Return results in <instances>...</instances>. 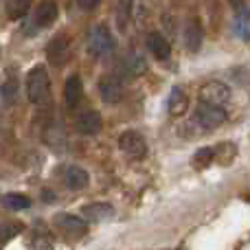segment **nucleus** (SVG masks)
Here are the masks:
<instances>
[{"mask_svg": "<svg viewBox=\"0 0 250 250\" xmlns=\"http://www.w3.org/2000/svg\"><path fill=\"white\" fill-rule=\"evenodd\" d=\"M62 180H64V185L68 187V189L79 191V189H83V187H88V182H90V176H88V171L83 167L68 165V167L62 169Z\"/></svg>", "mask_w": 250, "mask_h": 250, "instance_id": "nucleus-11", "label": "nucleus"}, {"mask_svg": "<svg viewBox=\"0 0 250 250\" xmlns=\"http://www.w3.org/2000/svg\"><path fill=\"white\" fill-rule=\"evenodd\" d=\"M2 204L7 208H11V211H24V208L31 207L29 198L26 195H20V193H9L2 198Z\"/></svg>", "mask_w": 250, "mask_h": 250, "instance_id": "nucleus-20", "label": "nucleus"}, {"mask_svg": "<svg viewBox=\"0 0 250 250\" xmlns=\"http://www.w3.org/2000/svg\"><path fill=\"white\" fill-rule=\"evenodd\" d=\"M213 158H215V147H204V149L195 151V165H198V167L208 165Z\"/></svg>", "mask_w": 250, "mask_h": 250, "instance_id": "nucleus-22", "label": "nucleus"}, {"mask_svg": "<svg viewBox=\"0 0 250 250\" xmlns=\"http://www.w3.org/2000/svg\"><path fill=\"white\" fill-rule=\"evenodd\" d=\"M18 233H20V224H16V222H2L0 224V246L11 242Z\"/></svg>", "mask_w": 250, "mask_h": 250, "instance_id": "nucleus-21", "label": "nucleus"}, {"mask_svg": "<svg viewBox=\"0 0 250 250\" xmlns=\"http://www.w3.org/2000/svg\"><path fill=\"white\" fill-rule=\"evenodd\" d=\"M187 108H189V97H187V92L182 90V88H171V92H169L167 97V110L171 117H182V114L187 112Z\"/></svg>", "mask_w": 250, "mask_h": 250, "instance_id": "nucleus-15", "label": "nucleus"}, {"mask_svg": "<svg viewBox=\"0 0 250 250\" xmlns=\"http://www.w3.org/2000/svg\"><path fill=\"white\" fill-rule=\"evenodd\" d=\"M53 224H55L62 233L68 235V237H82V235L86 233V229H88L86 220L73 215V213H57V215L53 217Z\"/></svg>", "mask_w": 250, "mask_h": 250, "instance_id": "nucleus-7", "label": "nucleus"}, {"mask_svg": "<svg viewBox=\"0 0 250 250\" xmlns=\"http://www.w3.org/2000/svg\"><path fill=\"white\" fill-rule=\"evenodd\" d=\"M68 55H70V40H68V35L60 33V35H55V38L46 44V60L51 62V64H55V66L64 64V62L68 60Z\"/></svg>", "mask_w": 250, "mask_h": 250, "instance_id": "nucleus-9", "label": "nucleus"}, {"mask_svg": "<svg viewBox=\"0 0 250 250\" xmlns=\"http://www.w3.org/2000/svg\"><path fill=\"white\" fill-rule=\"evenodd\" d=\"M57 13H60V9H57L55 0H42L35 7L31 20L24 24V35H35L40 29H48L57 20Z\"/></svg>", "mask_w": 250, "mask_h": 250, "instance_id": "nucleus-2", "label": "nucleus"}, {"mask_svg": "<svg viewBox=\"0 0 250 250\" xmlns=\"http://www.w3.org/2000/svg\"><path fill=\"white\" fill-rule=\"evenodd\" d=\"M75 2H77V7L83 9V11H92V9H95L101 0H75Z\"/></svg>", "mask_w": 250, "mask_h": 250, "instance_id": "nucleus-25", "label": "nucleus"}, {"mask_svg": "<svg viewBox=\"0 0 250 250\" xmlns=\"http://www.w3.org/2000/svg\"><path fill=\"white\" fill-rule=\"evenodd\" d=\"M229 2L233 4V7L239 11V9H244V4H246V0H229Z\"/></svg>", "mask_w": 250, "mask_h": 250, "instance_id": "nucleus-26", "label": "nucleus"}, {"mask_svg": "<svg viewBox=\"0 0 250 250\" xmlns=\"http://www.w3.org/2000/svg\"><path fill=\"white\" fill-rule=\"evenodd\" d=\"M229 119V112L224 110V105H215V104H207L200 101L198 108L193 112V121L200 125L202 129H215Z\"/></svg>", "mask_w": 250, "mask_h": 250, "instance_id": "nucleus-3", "label": "nucleus"}, {"mask_svg": "<svg viewBox=\"0 0 250 250\" xmlns=\"http://www.w3.org/2000/svg\"><path fill=\"white\" fill-rule=\"evenodd\" d=\"M200 101L224 105L226 101H230V88L222 82H207L200 88Z\"/></svg>", "mask_w": 250, "mask_h": 250, "instance_id": "nucleus-8", "label": "nucleus"}, {"mask_svg": "<svg viewBox=\"0 0 250 250\" xmlns=\"http://www.w3.org/2000/svg\"><path fill=\"white\" fill-rule=\"evenodd\" d=\"M88 51L92 57H108L114 51V38L108 31V26H92L90 33H88Z\"/></svg>", "mask_w": 250, "mask_h": 250, "instance_id": "nucleus-4", "label": "nucleus"}, {"mask_svg": "<svg viewBox=\"0 0 250 250\" xmlns=\"http://www.w3.org/2000/svg\"><path fill=\"white\" fill-rule=\"evenodd\" d=\"M0 95H2L4 101H13L18 95V82L16 79H7V82L2 83V88H0Z\"/></svg>", "mask_w": 250, "mask_h": 250, "instance_id": "nucleus-23", "label": "nucleus"}, {"mask_svg": "<svg viewBox=\"0 0 250 250\" xmlns=\"http://www.w3.org/2000/svg\"><path fill=\"white\" fill-rule=\"evenodd\" d=\"M51 95V77L44 66H35L26 75V97L31 104H44Z\"/></svg>", "mask_w": 250, "mask_h": 250, "instance_id": "nucleus-1", "label": "nucleus"}, {"mask_svg": "<svg viewBox=\"0 0 250 250\" xmlns=\"http://www.w3.org/2000/svg\"><path fill=\"white\" fill-rule=\"evenodd\" d=\"M132 9H134V0H121V2H119V16H121V26H125V22L129 20V16H132Z\"/></svg>", "mask_w": 250, "mask_h": 250, "instance_id": "nucleus-24", "label": "nucleus"}, {"mask_svg": "<svg viewBox=\"0 0 250 250\" xmlns=\"http://www.w3.org/2000/svg\"><path fill=\"white\" fill-rule=\"evenodd\" d=\"M31 0H7V16L11 20H20L29 13Z\"/></svg>", "mask_w": 250, "mask_h": 250, "instance_id": "nucleus-19", "label": "nucleus"}, {"mask_svg": "<svg viewBox=\"0 0 250 250\" xmlns=\"http://www.w3.org/2000/svg\"><path fill=\"white\" fill-rule=\"evenodd\" d=\"M233 31L239 40L250 42V9L244 7L237 11V16H235V20H233Z\"/></svg>", "mask_w": 250, "mask_h": 250, "instance_id": "nucleus-18", "label": "nucleus"}, {"mask_svg": "<svg viewBox=\"0 0 250 250\" xmlns=\"http://www.w3.org/2000/svg\"><path fill=\"white\" fill-rule=\"evenodd\" d=\"M82 215H83V220H88V222H104L114 215V208H112V204H108V202H95V204L82 207Z\"/></svg>", "mask_w": 250, "mask_h": 250, "instance_id": "nucleus-13", "label": "nucleus"}, {"mask_svg": "<svg viewBox=\"0 0 250 250\" xmlns=\"http://www.w3.org/2000/svg\"><path fill=\"white\" fill-rule=\"evenodd\" d=\"M119 147L132 158H143L147 154V143L143 138V134H138L136 129H125L119 136Z\"/></svg>", "mask_w": 250, "mask_h": 250, "instance_id": "nucleus-6", "label": "nucleus"}, {"mask_svg": "<svg viewBox=\"0 0 250 250\" xmlns=\"http://www.w3.org/2000/svg\"><path fill=\"white\" fill-rule=\"evenodd\" d=\"M101 127H104V119H101V114L95 112V110L82 112L77 119H75V129H77L79 134H86V136L99 134Z\"/></svg>", "mask_w": 250, "mask_h": 250, "instance_id": "nucleus-10", "label": "nucleus"}, {"mask_svg": "<svg viewBox=\"0 0 250 250\" xmlns=\"http://www.w3.org/2000/svg\"><path fill=\"white\" fill-rule=\"evenodd\" d=\"M83 95V86H82V79L79 75H70L64 83V101L68 108H77L79 101H82Z\"/></svg>", "mask_w": 250, "mask_h": 250, "instance_id": "nucleus-16", "label": "nucleus"}, {"mask_svg": "<svg viewBox=\"0 0 250 250\" xmlns=\"http://www.w3.org/2000/svg\"><path fill=\"white\" fill-rule=\"evenodd\" d=\"M185 46L191 53H198L200 46H202V26L195 18H191L185 26Z\"/></svg>", "mask_w": 250, "mask_h": 250, "instance_id": "nucleus-17", "label": "nucleus"}, {"mask_svg": "<svg viewBox=\"0 0 250 250\" xmlns=\"http://www.w3.org/2000/svg\"><path fill=\"white\" fill-rule=\"evenodd\" d=\"M99 95L105 104H119L125 95V86L117 75H104L99 79Z\"/></svg>", "mask_w": 250, "mask_h": 250, "instance_id": "nucleus-5", "label": "nucleus"}, {"mask_svg": "<svg viewBox=\"0 0 250 250\" xmlns=\"http://www.w3.org/2000/svg\"><path fill=\"white\" fill-rule=\"evenodd\" d=\"M121 70L127 75V77H141V75L147 70V62H145V57H143L141 53L132 51V53H127V55L123 57Z\"/></svg>", "mask_w": 250, "mask_h": 250, "instance_id": "nucleus-14", "label": "nucleus"}, {"mask_svg": "<svg viewBox=\"0 0 250 250\" xmlns=\"http://www.w3.org/2000/svg\"><path fill=\"white\" fill-rule=\"evenodd\" d=\"M145 46H147V51L160 62L169 60V55H171V44H169L160 33H156V31H151V33L145 38Z\"/></svg>", "mask_w": 250, "mask_h": 250, "instance_id": "nucleus-12", "label": "nucleus"}]
</instances>
